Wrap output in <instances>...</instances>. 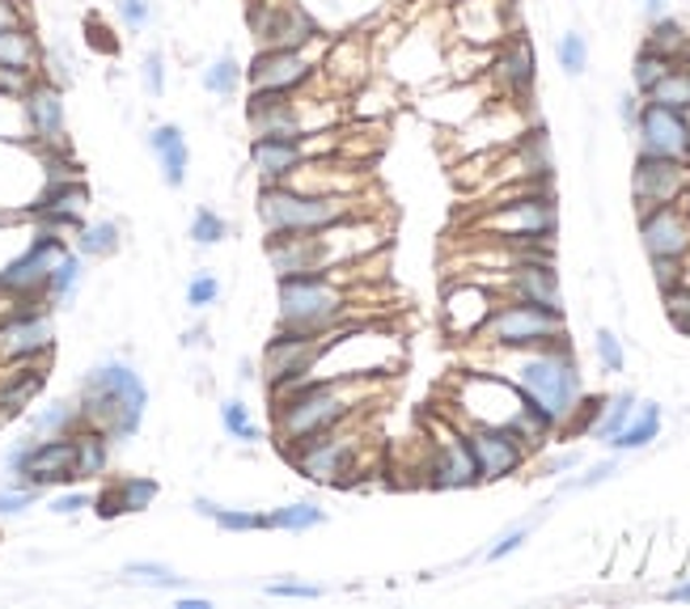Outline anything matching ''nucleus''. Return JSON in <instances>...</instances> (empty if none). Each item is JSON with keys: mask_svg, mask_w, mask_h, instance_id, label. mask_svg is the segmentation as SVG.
Segmentation results:
<instances>
[{"mask_svg": "<svg viewBox=\"0 0 690 609\" xmlns=\"http://www.w3.org/2000/svg\"><path fill=\"white\" fill-rule=\"evenodd\" d=\"M504 369L501 373L525 394V402L555 423V432H564L576 406L585 399V381H580V364L571 355L568 339L564 343H547V348H529V352H501Z\"/></svg>", "mask_w": 690, "mask_h": 609, "instance_id": "nucleus-1", "label": "nucleus"}, {"mask_svg": "<svg viewBox=\"0 0 690 609\" xmlns=\"http://www.w3.org/2000/svg\"><path fill=\"white\" fill-rule=\"evenodd\" d=\"M271 399H276V427L285 445H301L322 432H334L357 411V399L348 394L343 381H297Z\"/></svg>", "mask_w": 690, "mask_h": 609, "instance_id": "nucleus-2", "label": "nucleus"}, {"mask_svg": "<svg viewBox=\"0 0 690 609\" xmlns=\"http://www.w3.org/2000/svg\"><path fill=\"white\" fill-rule=\"evenodd\" d=\"M144 406H148L144 381L127 364H120V360L94 369V373L85 376V385H81V415L94 423V427H102V432L120 436V441L141 427Z\"/></svg>", "mask_w": 690, "mask_h": 609, "instance_id": "nucleus-3", "label": "nucleus"}, {"mask_svg": "<svg viewBox=\"0 0 690 609\" xmlns=\"http://www.w3.org/2000/svg\"><path fill=\"white\" fill-rule=\"evenodd\" d=\"M564 339H568L564 313L529 301L496 304L492 318L475 334V343L492 348V352H529V348H547V343H564Z\"/></svg>", "mask_w": 690, "mask_h": 609, "instance_id": "nucleus-4", "label": "nucleus"}, {"mask_svg": "<svg viewBox=\"0 0 690 609\" xmlns=\"http://www.w3.org/2000/svg\"><path fill=\"white\" fill-rule=\"evenodd\" d=\"M259 216L267 234H322V229L343 225L352 208L348 199H334V195H310V190L271 183L259 190Z\"/></svg>", "mask_w": 690, "mask_h": 609, "instance_id": "nucleus-5", "label": "nucleus"}, {"mask_svg": "<svg viewBox=\"0 0 690 609\" xmlns=\"http://www.w3.org/2000/svg\"><path fill=\"white\" fill-rule=\"evenodd\" d=\"M348 313V292L327 276H280V327L327 334Z\"/></svg>", "mask_w": 690, "mask_h": 609, "instance_id": "nucleus-6", "label": "nucleus"}, {"mask_svg": "<svg viewBox=\"0 0 690 609\" xmlns=\"http://www.w3.org/2000/svg\"><path fill=\"white\" fill-rule=\"evenodd\" d=\"M555 225H559L555 199L543 195V190H529L522 199H508L487 216H478L475 229L496 234V241H508V246H547L555 237Z\"/></svg>", "mask_w": 690, "mask_h": 609, "instance_id": "nucleus-7", "label": "nucleus"}, {"mask_svg": "<svg viewBox=\"0 0 690 609\" xmlns=\"http://www.w3.org/2000/svg\"><path fill=\"white\" fill-rule=\"evenodd\" d=\"M334 339L327 334H306V330H285L262 348V381L271 394H280L288 385L306 381L318 369V360L331 352Z\"/></svg>", "mask_w": 690, "mask_h": 609, "instance_id": "nucleus-8", "label": "nucleus"}, {"mask_svg": "<svg viewBox=\"0 0 690 609\" xmlns=\"http://www.w3.org/2000/svg\"><path fill=\"white\" fill-rule=\"evenodd\" d=\"M424 483L436 492H462V487L478 483L475 453L466 445L462 427H453V423L436 427V441L429 445V462H424Z\"/></svg>", "mask_w": 690, "mask_h": 609, "instance_id": "nucleus-9", "label": "nucleus"}, {"mask_svg": "<svg viewBox=\"0 0 690 609\" xmlns=\"http://www.w3.org/2000/svg\"><path fill=\"white\" fill-rule=\"evenodd\" d=\"M462 432H466V445L475 453L478 483L513 478V474L525 466V457H529V448L522 445V436L508 432V427H496V423H466Z\"/></svg>", "mask_w": 690, "mask_h": 609, "instance_id": "nucleus-10", "label": "nucleus"}, {"mask_svg": "<svg viewBox=\"0 0 690 609\" xmlns=\"http://www.w3.org/2000/svg\"><path fill=\"white\" fill-rule=\"evenodd\" d=\"M297 448V469L310 478V483H348V474L357 469L360 445L352 436H339V432H322L313 441H301Z\"/></svg>", "mask_w": 690, "mask_h": 609, "instance_id": "nucleus-11", "label": "nucleus"}, {"mask_svg": "<svg viewBox=\"0 0 690 609\" xmlns=\"http://www.w3.org/2000/svg\"><path fill=\"white\" fill-rule=\"evenodd\" d=\"M690 190V162H673V157H648L640 153L636 174H631V195L640 211L661 208V204H678Z\"/></svg>", "mask_w": 690, "mask_h": 609, "instance_id": "nucleus-12", "label": "nucleus"}, {"mask_svg": "<svg viewBox=\"0 0 690 609\" xmlns=\"http://www.w3.org/2000/svg\"><path fill=\"white\" fill-rule=\"evenodd\" d=\"M636 132H640V153H648V157L690 162V115H682V111L643 102L640 115H636Z\"/></svg>", "mask_w": 690, "mask_h": 609, "instance_id": "nucleus-13", "label": "nucleus"}, {"mask_svg": "<svg viewBox=\"0 0 690 609\" xmlns=\"http://www.w3.org/2000/svg\"><path fill=\"white\" fill-rule=\"evenodd\" d=\"M640 237L648 258H690V211L678 204H661V208L640 211Z\"/></svg>", "mask_w": 690, "mask_h": 609, "instance_id": "nucleus-14", "label": "nucleus"}, {"mask_svg": "<svg viewBox=\"0 0 690 609\" xmlns=\"http://www.w3.org/2000/svg\"><path fill=\"white\" fill-rule=\"evenodd\" d=\"M267 262L276 267V276H327L331 241L313 234H271L267 237Z\"/></svg>", "mask_w": 690, "mask_h": 609, "instance_id": "nucleus-15", "label": "nucleus"}, {"mask_svg": "<svg viewBox=\"0 0 690 609\" xmlns=\"http://www.w3.org/2000/svg\"><path fill=\"white\" fill-rule=\"evenodd\" d=\"M246 72V81H250V90H276V94H292L297 85H306L310 81V60L301 55L297 48H262L255 60H250V69Z\"/></svg>", "mask_w": 690, "mask_h": 609, "instance_id": "nucleus-16", "label": "nucleus"}, {"mask_svg": "<svg viewBox=\"0 0 690 609\" xmlns=\"http://www.w3.org/2000/svg\"><path fill=\"white\" fill-rule=\"evenodd\" d=\"M496 304L501 301H496V292L487 283H466V280L453 283L450 292H445V304H441L445 330H450L453 339H475Z\"/></svg>", "mask_w": 690, "mask_h": 609, "instance_id": "nucleus-17", "label": "nucleus"}, {"mask_svg": "<svg viewBox=\"0 0 690 609\" xmlns=\"http://www.w3.org/2000/svg\"><path fill=\"white\" fill-rule=\"evenodd\" d=\"M81 448L76 441H43V445L25 448L13 457V466L30 487H51V483H72L76 478Z\"/></svg>", "mask_w": 690, "mask_h": 609, "instance_id": "nucleus-18", "label": "nucleus"}, {"mask_svg": "<svg viewBox=\"0 0 690 609\" xmlns=\"http://www.w3.org/2000/svg\"><path fill=\"white\" fill-rule=\"evenodd\" d=\"M508 301H529L543 304V309H559L564 313V292H559V276L550 267V258H525L508 267V280H504Z\"/></svg>", "mask_w": 690, "mask_h": 609, "instance_id": "nucleus-19", "label": "nucleus"}, {"mask_svg": "<svg viewBox=\"0 0 690 609\" xmlns=\"http://www.w3.org/2000/svg\"><path fill=\"white\" fill-rule=\"evenodd\" d=\"M250 25H255V43L262 48H297L313 34V22L292 0L262 4L259 13H250Z\"/></svg>", "mask_w": 690, "mask_h": 609, "instance_id": "nucleus-20", "label": "nucleus"}, {"mask_svg": "<svg viewBox=\"0 0 690 609\" xmlns=\"http://www.w3.org/2000/svg\"><path fill=\"white\" fill-rule=\"evenodd\" d=\"M64 258V246L55 234H43L22 258H13L4 271H0V288L4 292H30V288H43L55 271V262Z\"/></svg>", "mask_w": 690, "mask_h": 609, "instance_id": "nucleus-21", "label": "nucleus"}, {"mask_svg": "<svg viewBox=\"0 0 690 609\" xmlns=\"http://www.w3.org/2000/svg\"><path fill=\"white\" fill-rule=\"evenodd\" d=\"M534 69H538V60H534V43L525 34L508 39L504 51L496 55V81H501L504 94L517 97V102H525V97L534 94V76H538Z\"/></svg>", "mask_w": 690, "mask_h": 609, "instance_id": "nucleus-22", "label": "nucleus"}, {"mask_svg": "<svg viewBox=\"0 0 690 609\" xmlns=\"http://www.w3.org/2000/svg\"><path fill=\"white\" fill-rule=\"evenodd\" d=\"M250 165L267 183H280L301 165V144H297V136H259L250 144Z\"/></svg>", "mask_w": 690, "mask_h": 609, "instance_id": "nucleus-23", "label": "nucleus"}, {"mask_svg": "<svg viewBox=\"0 0 690 609\" xmlns=\"http://www.w3.org/2000/svg\"><path fill=\"white\" fill-rule=\"evenodd\" d=\"M25 115H30V127H34L39 141H60L64 136V102H60L55 85H34L25 94Z\"/></svg>", "mask_w": 690, "mask_h": 609, "instance_id": "nucleus-24", "label": "nucleus"}, {"mask_svg": "<svg viewBox=\"0 0 690 609\" xmlns=\"http://www.w3.org/2000/svg\"><path fill=\"white\" fill-rule=\"evenodd\" d=\"M51 343V318L48 313H30V318H13L0 330V352L4 355H34Z\"/></svg>", "mask_w": 690, "mask_h": 609, "instance_id": "nucleus-25", "label": "nucleus"}, {"mask_svg": "<svg viewBox=\"0 0 690 609\" xmlns=\"http://www.w3.org/2000/svg\"><path fill=\"white\" fill-rule=\"evenodd\" d=\"M148 148L157 153V162H162V178H166L169 187H183V178H187V141H183V132L174 127V123H162V127H153L148 132Z\"/></svg>", "mask_w": 690, "mask_h": 609, "instance_id": "nucleus-26", "label": "nucleus"}, {"mask_svg": "<svg viewBox=\"0 0 690 609\" xmlns=\"http://www.w3.org/2000/svg\"><path fill=\"white\" fill-rule=\"evenodd\" d=\"M661 436V406L657 402H636V415L622 423V432H615L606 445L615 453H636V448H648Z\"/></svg>", "mask_w": 690, "mask_h": 609, "instance_id": "nucleus-27", "label": "nucleus"}, {"mask_svg": "<svg viewBox=\"0 0 690 609\" xmlns=\"http://www.w3.org/2000/svg\"><path fill=\"white\" fill-rule=\"evenodd\" d=\"M643 97L657 102V106H669V111L690 115V64H673V69H669Z\"/></svg>", "mask_w": 690, "mask_h": 609, "instance_id": "nucleus-28", "label": "nucleus"}, {"mask_svg": "<svg viewBox=\"0 0 690 609\" xmlns=\"http://www.w3.org/2000/svg\"><path fill=\"white\" fill-rule=\"evenodd\" d=\"M39 60V48L34 39L25 34L22 25H4L0 30V69L4 72H30Z\"/></svg>", "mask_w": 690, "mask_h": 609, "instance_id": "nucleus-29", "label": "nucleus"}, {"mask_svg": "<svg viewBox=\"0 0 690 609\" xmlns=\"http://www.w3.org/2000/svg\"><path fill=\"white\" fill-rule=\"evenodd\" d=\"M85 199H90V190L81 187V183H64V187H51L43 195L39 211L48 216L51 225H76V211H81Z\"/></svg>", "mask_w": 690, "mask_h": 609, "instance_id": "nucleus-30", "label": "nucleus"}, {"mask_svg": "<svg viewBox=\"0 0 690 609\" xmlns=\"http://www.w3.org/2000/svg\"><path fill=\"white\" fill-rule=\"evenodd\" d=\"M636 402H640V399H636L631 390H622V394H615V399L601 402V415H597V423H594L597 441H610L615 432H622V423L636 415Z\"/></svg>", "mask_w": 690, "mask_h": 609, "instance_id": "nucleus-31", "label": "nucleus"}, {"mask_svg": "<svg viewBox=\"0 0 690 609\" xmlns=\"http://www.w3.org/2000/svg\"><path fill=\"white\" fill-rule=\"evenodd\" d=\"M195 513L208 516L213 525L229 529V534H250V529H267V516H259V513H238V508H216L213 499H195Z\"/></svg>", "mask_w": 690, "mask_h": 609, "instance_id": "nucleus-32", "label": "nucleus"}, {"mask_svg": "<svg viewBox=\"0 0 690 609\" xmlns=\"http://www.w3.org/2000/svg\"><path fill=\"white\" fill-rule=\"evenodd\" d=\"M327 520V513L318 504H285L276 513H267V529H292V534H306V529H318Z\"/></svg>", "mask_w": 690, "mask_h": 609, "instance_id": "nucleus-33", "label": "nucleus"}, {"mask_svg": "<svg viewBox=\"0 0 690 609\" xmlns=\"http://www.w3.org/2000/svg\"><path fill=\"white\" fill-rule=\"evenodd\" d=\"M643 48L661 51L669 60H678V55H690V39L687 30L673 22V18H661V22H652V34L643 39Z\"/></svg>", "mask_w": 690, "mask_h": 609, "instance_id": "nucleus-34", "label": "nucleus"}, {"mask_svg": "<svg viewBox=\"0 0 690 609\" xmlns=\"http://www.w3.org/2000/svg\"><path fill=\"white\" fill-rule=\"evenodd\" d=\"M678 60H669V55H661V51H652V48H643L640 55H636V69H631V76H636V90L640 94H648L661 76H666L669 69H673Z\"/></svg>", "mask_w": 690, "mask_h": 609, "instance_id": "nucleus-35", "label": "nucleus"}, {"mask_svg": "<svg viewBox=\"0 0 690 609\" xmlns=\"http://www.w3.org/2000/svg\"><path fill=\"white\" fill-rule=\"evenodd\" d=\"M81 255L90 258H106L120 250V225H111V220H102V225H90L85 234H81Z\"/></svg>", "mask_w": 690, "mask_h": 609, "instance_id": "nucleus-36", "label": "nucleus"}, {"mask_svg": "<svg viewBox=\"0 0 690 609\" xmlns=\"http://www.w3.org/2000/svg\"><path fill=\"white\" fill-rule=\"evenodd\" d=\"M555 55H559V69L568 72V76H580V72L589 69V43H585V34H576V30H568V34L559 39Z\"/></svg>", "mask_w": 690, "mask_h": 609, "instance_id": "nucleus-37", "label": "nucleus"}, {"mask_svg": "<svg viewBox=\"0 0 690 609\" xmlns=\"http://www.w3.org/2000/svg\"><path fill=\"white\" fill-rule=\"evenodd\" d=\"M238 81H241V69L234 55H220L213 69L204 72V85H208V94H216V97H229L238 90Z\"/></svg>", "mask_w": 690, "mask_h": 609, "instance_id": "nucleus-38", "label": "nucleus"}, {"mask_svg": "<svg viewBox=\"0 0 690 609\" xmlns=\"http://www.w3.org/2000/svg\"><path fill=\"white\" fill-rule=\"evenodd\" d=\"M534 525H538V516H534V520H517L513 529H504L501 538L487 546V555H483V559H487V562H501V559H508L513 550H522L525 541H529V534H534Z\"/></svg>", "mask_w": 690, "mask_h": 609, "instance_id": "nucleus-39", "label": "nucleus"}, {"mask_svg": "<svg viewBox=\"0 0 690 609\" xmlns=\"http://www.w3.org/2000/svg\"><path fill=\"white\" fill-rule=\"evenodd\" d=\"M123 576H127V580H136V585L183 588V576H174V571L162 567V562H127V567H123Z\"/></svg>", "mask_w": 690, "mask_h": 609, "instance_id": "nucleus-40", "label": "nucleus"}, {"mask_svg": "<svg viewBox=\"0 0 690 609\" xmlns=\"http://www.w3.org/2000/svg\"><path fill=\"white\" fill-rule=\"evenodd\" d=\"M220 423H225L229 436H238L241 445H255V441H259V427H255V420L246 415L241 402H225V406H220Z\"/></svg>", "mask_w": 690, "mask_h": 609, "instance_id": "nucleus-41", "label": "nucleus"}, {"mask_svg": "<svg viewBox=\"0 0 690 609\" xmlns=\"http://www.w3.org/2000/svg\"><path fill=\"white\" fill-rule=\"evenodd\" d=\"M120 499H123V513H144L157 499V483L153 478H123Z\"/></svg>", "mask_w": 690, "mask_h": 609, "instance_id": "nucleus-42", "label": "nucleus"}, {"mask_svg": "<svg viewBox=\"0 0 690 609\" xmlns=\"http://www.w3.org/2000/svg\"><path fill=\"white\" fill-rule=\"evenodd\" d=\"M594 348H597V364H601L606 373H622L627 355H622V343H619V334H615V330H597Z\"/></svg>", "mask_w": 690, "mask_h": 609, "instance_id": "nucleus-43", "label": "nucleus"}, {"mask_svg": "<svg viewBox=\"0 0 690 609\" xmlns=\"http://www.w3.org/2000/svg\"><path fill=\"white\" fill-rule=\"evenodd\" d=\"M76 448H81L76 478H85V474H102V466H106V441H102V436H81Z\"/></svg>", "mask_w": 690, "mask_h": 609, "instance_id": "nucleus-44", "label": "nucleus"}, {"mask_svg": "<svg viewBox=\"0 0 690 609\" xmlns=\"http://www.w3.org/2000/svg\"><path fill=\"white\" fill-rule=\"evenodd\" d=\"M225 234H229V225H225L216 211H208V208L195 211V220H190V237H195L199 246H216Z\"/></svg>", "mask_w": 690, "mask_h": 609, "instance_id": "nucleus-45", "label": "nucleus"}, {"mask_svg": "<svg viewBox=\"0 0 690 609\" xmlns=\"http://www.w3.org/2000/svg\"><path fill=\"white\" fill-rule=\"evenodd\" d=\"M666 313H669V322L682 330V334H690V280H682L678 288H669L666 292Z\"/></svg>", "mask_w": 690, "mask_h": 609, "instance_id": "nucleus-46", "label": "nucleus"}, {"mask_svg": "<svg viewBox=\"0 0 690 609\" xmlns=\"http://www.w3.org/2000/svg\"><path fill=\"white\" fill-rule=\"evenodd\" d=\"M81 280V262H76V258H60V262H55V271H51V280H48V288L51 292H55V297H69L72 292V283Z\"/></svg>", "mask_w": 690, "mask_h": 609, "instance_id": "nucleus-47", "label": "nucleus"}, {"mask_svg": "<svg viewBox=\"0 0 690 609\" xmlns=\"http://www.w3.org/2000/svg\"><path fill=\"white\" fill-rule=\"evenodd\" d=\"M216 297H220V280H216V276H195V280L187 283V304L190 309H208Z\"/></svg>", "mask_w": 690, "mask_h": 609, "instance_id": "nucleus-48", "label": "nucleus"}, {"mask_svg": "<svg viewBox=\"0 0 690 609\" xmlns=\"http://www.w3.org/2000/svg\"><path fill=\"white\" fill-rule=\"evenodd\" d=\"M615 474H619V462H601V466H594L589 474H580V478L564 483V492H589V487L606 483V478H615Z\"/></svg>", "mask_w": 690, "mask_h": 609, "instance_id": "nucleus-49", "label": "nucleus"}, {"mask_svg": "<svg viewBox=\"0 0 690 609\" xmlns=\"http://www.w3.org/2000/svg\"><path fill=\"white\" fill-rule=\"evenodd\" d=\"M267 597H297V601H313V597H322V588L301 585V580H276V585H267Z\"/></svg>", "mask_w": 690, "mask_h": 609, "instance_id": "nucleus-50", "label": "nucleus"}, {"mask_svg": "<svg viewBox=\"0 0 690 609\" xmlns=\"http://www.w3.org/2000/svg\"><path fill=\"white\" fill-rule=\"evenodd\" d=\"M144 90L153 97H162V90H166V69H162V55L157 51L144 55Z\"/></svg>", "mask_w": 690, "mask_h": 609, "instance_id": "nucleus-51", "label": "nucleus"}, {"mask_svg": "<svg viewBox=\"0 0 690 609\" xmlns=\"http://www.w3.org/2000/svg\"><path fill=\"white\" fill-rule=\"evenodd\" d=\"M120 18L127 22V30H144L153 18V4L148 0H120Z\"/></svg>", "mask_w": 690, "mask_h": 609, "instance_id": "nucleus-52", "label": "nucleus"}, {"mask_svg": "<svg viewBox=\"0 0 690 609\" xmlns=\"http://www.w3.org/2000/svg\"><path fill=\"white\" fill-rule=\"evenodd\" d=\"M34 504V492H4L0 495V513L13 516V513H25Z\"/></svg>", "mask_w": 690, "mask_h": 609, "instance_id": "nucleus-53", "label": "nucleus"}, {"mask_svg": "<svg viewBox=\"0 0 690 609\" xmlns=\"http://www.w3.org/2000/svg\"><path fill=\"white\" fill-rule=\"evenodd\" d=\"M90 504V495H60L55 504H51V513H60V516H72V513H81Z\"/></svg>", "mask_w": 690, "mask_h": 609, "instance_id": "nucleus-54", "label": "nucleus"}, {"mask_svg": "<svg viewBox=\"0 0 690 609\" xmlns=\"http://www.w3.org/2000/svg\"><path fill=\"white\" fill-rule=\"evenodd\" d=\"M619 115H622V123H636V115H640V97L622 94L619 97Z\"/></svg>", "mask_w": 690, "mask_h": 609, "instance_id": "nucleus-55", "label": "nucleus"}, {"mask_svg": "<svg viewBox=\"0 0 690 609\" xmlns=\"http://www.w3.org/2000/svg\"><path fill=\"white\" fill-rule=\"evenodd\" d=\"M576 462H580V453H564V457H555V462H550L547 474H564V469H571Z\"/></svg>", "mask_w": 690, "mask_h": 609, "instance_id": "nucleus-56", "label": "nucleus"}, {"mask_svg": "<svg viewBox=\"0 0 690 609\" xmlns=\"http://www.w3.org/2000/svg\"><path fill=\"white\" fill-rule=\"evenodd\" d=\"M4 25H18V9H13V0H0V30Z\"/></svg>", "mask_w": 690, "mask_h": 609, "instance_id": "nucleus-57", "label": "nucleus"}, {"mask_svg": "<svg viewBox=\"0 0 690 609\" xmlns=\"http://www.w3.org/2000/svg\"><path fill=\"white\" fill-rule=\"evenodd\" d=\"M666 597H669V601H690V580H687V585H678V588H669Z\"/></svg>", "mask_w": 690, "mask_h": 609, "instance_id": "nucleus-58", "label": "nucleus"}, {"mask_svg": "<svg viewBox=\"0 0 690 609\" xmlns=\"http://www.w3.org/2000/svg\"><path fill=\"white\" fill-rule=\"evenodd\" d=\"M648 18L661 22V18H666V4H661V0H648Z\"/></svg>", "mask_w": 690, "mask_h": 609, "instance_id": "nucleus-59", "label": "nucleus"}]
</instances>
